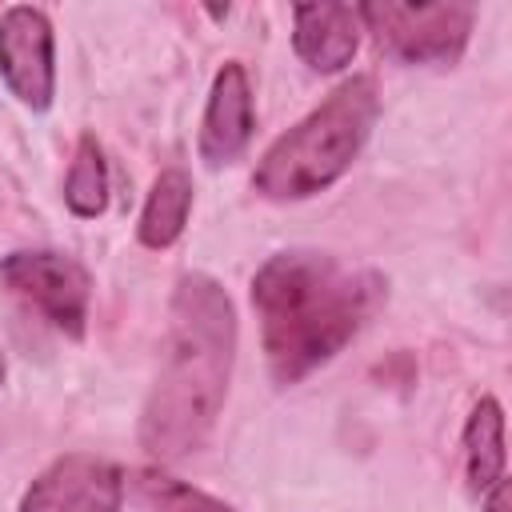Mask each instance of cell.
<instances>
[{
	"label": "cell",
	"instance_id": "277c9868",
	"mask_svg": "<svg viewBox=\"0 0 512 512\" xmlns=\"http://www.w3.org/2000/svg\"><path fill=\"white\" fill-rule=\"evenodd\" d=\"M360 24L404 64H452L472 32V4H360Z\"/></svg>",
	"mask_w": 512,
	"mask_h": 512
},
{
	"label": "cell",
	"instance_id": "3957f363",
	"mask_svg": "<svg viewBox=\"0 0 512 512\" xmlns=\"http://www.w3.org/2000/svg\"><path fill=\"white\" fill-rule=\"evenodd\" d=\"M380 112L372 76L344 80L324 104L292 124L256 164L252 188L264 200H308L336 184L360 156Z\"/></svg>",
	"mask_w": 512,
	"mask_h": 512
},
{
	"label": "cell",
	"instance_id": "9c48e42d",
	"mask_svg": "<svg viewBox=\"0 0 512 512\" xmlns=\"http://www.w3.org/2000/svg\"><path fill=\"white\" fill-rule=\"evenodd\" d=\"M292 24V44L316 72L344 68L360 48V12L352 4H300Z\"/></svg>",
	"mask_w": 512,
	"mask_h": 512
},
{
	"label": "cell",
	"instance_id": "5bb4252c",
	"mask_svg": "<svg viewBox=\"0 0 512 512\" xmlns=\"http://www.w3.org/2000/svg\"><path fill=\"white\" fill-rule=\"evenodd\" d=\"M484 512H508V480H496V484L488 488Z\"/></svg>",
	"mask_w": 512,
	"mask_h": 512
},
{
	"label": "cell",
	"instance_id": "7c38bea8",
	"mask_svg": "<svg viewBox=\"0 0 512 512\" xmlns=\"http://www.w3.org/2000/svg\"><path fill=\"white\" fill-rule=\"evenodd\" d=\"M64 200L84 220H92L108 208V168H104V152H100L96 136H80L68 180H64Z\"/></svg>",
	"mask_w": 512,
	"mask_h": 512
},
{
	"label": "cell",
	"instance_id": "4fadbf2b",
	"mask_svg": "<svg viewBox=\"0 0 512 512\" xmlns=\"http://www.w3.org/2000/svg\"><path fill=\"white\" fill-rule=\"evenodd\" d=\"M140 492L148 496V504L156 512H232L224 500L200 492V488H188L172 476H160V472H144L140 476Z\"/></svg>",
	"mask_w": 512,
	"mask_h": 512
},
{
	"label": "cell",
	"instance_id": "30bf717a",
	"mask_svg": "<svg viewBox=\"0 0 512 512\" xmlns=\"http://www.w3.org/2000/svg\"><path fill=\"white\" fill-rule=\"evenodd\" d=\"M188 212H192V180L184 168H164L144 200V212H140V224H136V236L144 248H168L180 240L184 224H188Z\"/></svg>",
	"mask_w": 512,
	"mask_h": 512
},
{
	"label": "cell",
	"instance_id": "5b68a950",
	"mask_svg": "<svg viewBox=\"0 0 512 512\" xmlns=\"http://www.w3.org/2000/svg\"><path fill=\"white\" fill-rule=\"evenodd\" d=\"M0 284L28 308H36L64 336H84L92 276L80 260L64 252H12L0 260Z\"/></svg>",
	"mask_w": 512,
	"mask_h": 512
},
{
	"label": "cell",
	"instance_id": "7a4b0ae2",
	"mask_svg": "<svg viewBox=\"0 0 512 512\" xmlns=\"http://www.w3.org/2000/svg\"><path fill=\"white\" fill-rule=\"evenodd\" d=\"M236 356V312L228 292L204 276H180L168 308L164 364L140 416V444L156 460H176L212 432Z\"/></svg>",
	"mask_w": 512,
	"mask_h": 512
},
{
	"label": "cell",
	"instance_id": "8992f818",
	"mask_svg": "<svg viewBox=\"0 0 512 512\" xmlns=\"http://www.w3.org/2000/svg\"><path fill=\"white\" fill-rule=\"evenodd\" d=\"M124 476L112 460L68 452L52 460L20 500V512H120Z\"/></svg>",
	"mask_w": 512,
	"mask_h": 512
},
{
	"label": "cell",
	"instance_id": "52a82bcc",
	"mask_svg": "<svg viewBox=\"0 0 512 512\" xmlns=\"http://www.w3.org/2000/svg\"><path fill=\"white\" fill-rule=\"evenodd\" d=\"M0 76L8 92L28 108H48L56 92L52 24L40 8L16 4L0 16Z\"/></svg>",
	"mask_w": 512,
	"mask_h": 512
},
{
	"label": "cell",
	"instance_id": "ba28073f",
	"mask_svg": "<svg viewBox=\"0 0 512 512\" xmlns=\"http://www.w3.org/2000/svg\"><path fill=\"white\" fill-rule=\"evenodd\" d=\"M252 140V88L244 64L228 60L208 92V108L200 120V160L208 168L232 164Z\"/></svg>",
	"mask_w": 512,
	"mask_h": 512
},
{
	"label": "cell",
	"instance_id": "6da1fadb",
	"mask_svg": "<svg viewBox=\"0 0 512 512\" xmlns=\"http://www.w3.org/2000/svg\"><path fill=\"white\" fill-rule=\"evenodd\" d=\"M388 284L332 252L288 248L252 276V308L276 384H300L328 364L380 308Z\"/></svg>",
	"mask_w": 512,
	"mask_h": 512
},
{
	"label": "cell",
	"instance_id": "9a60e30c",
	"mask_svg": "<svg viewBox=\"0 0 512 512\" xmlns=\"http://www.w3.org/2000/svg\"><path fill=\"white\" fill-rule=\"evenodd\" d=\"M0 380H4V352H0Z\"/></svg>",
	"mask_w": 512,
	"mask_h": 512
},
{
	"label": "cell",
	"instance_id": "8fae6325",
	"mask_svg": "<svg viewBox=\"0 0 512 512\" xmlns=\"http://www.w3.org/2000/svg\"><path fill=\"white\" fill-rule=\"evenodd\" d=\"M464 460L476 492L504 480V416L496 396H484L464 424Z\"/></svg>",
	"mask_w": 512,
	"mask_h": 512
}]
</instances>
